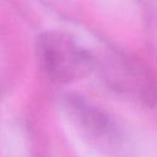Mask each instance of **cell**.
<instances>
[{"label": "cell", "mask_w": 157, "mask_h": 157, "mask_svg": "<svg viewBox=\"0 0 157 157\" xmlns=\"http://www.w3.org/2000/svg\"><path fill=\"white\" fill-rule=\"evenodd\" d=\"M37 54L47 76L67 83L85 76L92 67V58L70 34L60 31L43 33L37 43Z\"/></svg>", "instance_id": "cell-1"}, {"label": "cell", "mask_w": 157, "mask_h": 157, "mask_svg": "<svg viewBox=\"0 0 157 157\" xmlns=\"http://www.w3.org/2000/svg\"><path fill=\"white\" fill-rule=\"evenodd\" d=\"M61 109L69 123L92 145L113 148L120 141L115 121L83 97L65 94L61 98Z\"/></svg>", "instance_id": "cell-2"}, {"label": "cell", "mask_w": 157, "mask_h": 157, "mask_svg": "<svg viewBox=\"0 0 157 157\" xmlns=\"http://www.w3.org/2000/svg\"><path fill=\"white\" fill-rule=\"evenodd\" d=\"M107 80L109 85L125 94H130L141 102L153 104L157 90L152 77L140 66L130 63H119L108 69Z\"/></svg>", "instance_id": "cell-3"}]
</instances>
